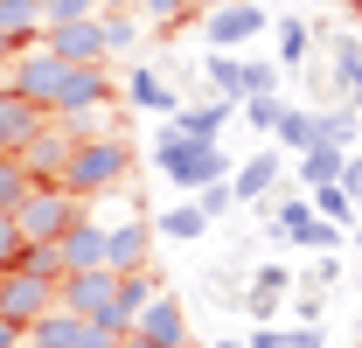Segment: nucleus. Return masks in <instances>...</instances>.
<instances>
[{
	"label": "nucleus",
	"instance_id": "nucleus-1",
	"mask_svg": "<svg viewBox=\"0 0 362 348\" xmlns=\"http://www.w3.org/2000/svg\"><path fill=\"white\" fill-rule=\"evenodd\" d=\"M133 174V146L126 139H98V132H77V153L63 161V188L77 195V202H90V195H105V188H119Z\"/></svg>",
	"mask_w": 362,
	"mask_h": 348
},
{
	"label": "nucleus",
	"instance_id": "nucleus-30",
	"mask_svg": "<svg viewBox=\"0 0 362 348\" xmlns=\"http://www.w3.org/2000/svg\"><path fill=\"white\" fill-rule=\"evenodd\" d=\"M244 112H251V126H258V132H272V126H279V112H286V98H244Z\"/></svg>",
	"mask_w": 362,
	"mask_h": 348
},
{
	"label": "nucleus",
	"instance_id": "nucleus-10",
	"mask_svg": "<svg viewBox=\"0 0 362 348\" xmlns=\"http://www.w3.org/2000/svg\"><path fill=\"white\" fill-rule=\"evenodd\" d=\"M133 335H146L153 348H188V306L175 293H153V300L133 313Z\"/></svg>",
	"mask_w": 362,
	"mask_h": 348
},
{
	"label": "nucleus",
	"instance_id": "nucleus-3",
	"mask_svg": "<svg viewBox=\"0 0 362 348\" xmlns=\"http://www.w3.org/2000/svg\"><path fill=\"white\" fill-rule=\"evenodd\" d=\"M153 161H160V174L175 181V188H209V181H230V161L216 139H188V132H175V119H168V132L153 139Z\"/></svg>",
	"mask_w": 362,
	"mask_h": 348
},
{
	"label": "nucleus",
	"instance_id": "nucleus-38",
	"mask_svg": "<svg viewBox=\"0 0 362 348\" xmlns=\"http://www.w3.org/2000/svg\"><path fill=\"white\" fill-rule=\"evenodd\" d=\"M244 348H286V342H279L272 327H258V335H251V342H244Z\"/></svg>",
	"mask_w": 362,
	"mask_h": 348
},
{
	"label": "nucleus",
	"instance_id": "nucleus-18",
	"mask_svg": "<svg viewBox=\"0 0 362 348\" xmlns=\"http://www.w3.org/2000/svg\"><path fill=\"white\" fill-rule=\"evenodd\" d=\"M272 139H279V146H314V139H320V112L286 105V112H279V126H272Z\"/></svg>",
	"mask_w": 362,
	"mask_h": 348
},
{
	"label": "nucleus",
	"instance_id": "nucleus-33",
	"mask_svg": "<svg viewBox=\"0 0 362 348\" xmlns=\"http://www.w3.org/2000/svg\"><path fill=\"white\" fill-rule=\"evenodd\" d=\"M146 7V21H181L188 14V0H139Z\"/></svg>",
	"mask_w": 362,
	"mask_h": 348
},
{
	"label": "nucleus",
	"instance_id": "nucleus-25",
	"mask_svg": "<svg viewBox=\"0 0 362 348\" xmlns=\"http://www.w3.org/2000/svg\"><path fill=\"white\" fill-rule=\"evenodd\" d=\"M279 293H286V272L265 265V272H258V286H251V320H265L272 306H279Z\"/></svg>",
	"mask_w": 362,
	"mask_h": 348
},
{
	"label": "nucleus",
	"instance_id": "nucleus-19",
	"mask_svg": "<svg viewBox=\"0 0 362 348\" xmlns=\"http://www.w3.org/2000/svg\"><path fill=\"white\" fill-rule=\"evenodd\" d=\"M126 98H133L139 112H181V105H175V91L160 84L153 70H133V84H126Z\"/></svg>",
	"mask_w": 362,
	"mask_h": 348
},
{
	"label": "nucleus",
	"instance_id": "nucleus-11",
	"mask_svg": "<svg viewBox=\"0 0 362 348\" xmlns=\"http://www.w3.org/2000/svg\"><path fill=\"white\" fill-rule=\"evenodd\" d=\"M146 244H153V223L146 216L105 223V265L112 272H146Z\"/></svg>",
	"mask_w": 362,
	"mask_h": 348
},
{
	"label": "nucleus",
	"instance_id": "nucleus-21",
	"mask_svg": "<svg viewBox=\"0 0 362 348\" xmlns=\"http://www.w3.org/2000/svg\"><path fill=\"white\" fill-rule=\"evenodd\" d=\"M307 202H314V216H327V223H349V209H356V195H349L341 181H314Z\"/></svg>",
	"mask_w": 362,
	"mask_h": 348
},
{
	"label": "nucleus",
	"instance_id": "nucleus-5",
	"mask_svg": "<svg viewBox=\"0 0 362 348\" xmlns=\"http://www.w3.org/2000/svg\"><path fill=\"white\" fill-rule=\"evenodd\" d=\"M63 77H70V63L56 56V49H42V42H28V49H14L7 56V91L14 98H28V105H56V91H63Z\"/></svg>",
	"mask_w": 362,
	"mask_h": 348
},
{
	"label": "nucleus",
	"instance_id": "nucleus-12",
	"mask_svg": "<svg viewBox=\"0 0 362 348\" xmlns=\"http://www.w3.org/2000/svg\"><path fill=\"white\" fill-rule=\"evenodd\" d=\"M258 28H265V7H258V0H223L202 35H209V49H237V42H251Z\"/></svg>",
	"mask_w": 362,
	"mask_h": 348
},
{
	"label": "nucleus",
	"instance_id": "nucleus-40",
	"mask_svg": "<svg viewBox=\"0 0 362 348\" xmlns=\"http://www.w3.org/2000/svg\"><path fill=\"white\" fill-rule=\"evenodd\" d=\"M0 91H7V63H0Z\"/></svg>",
	"mask_w": 362,
	"mask_h": 348
},
{
	"label": "nucleus",
	"instance_id": "nucleus-27",
	"mask_svg": "<svg viewBox=\"0 0 362 348\" xmlns=\"http://www.w3.org/2000/svg\"><path fill=\"white\" fill-rule=\"evenodd\" d=\"M244 98H279V63H244Z\"/></svg>",
	"mask_w": 362,
	"mask_h": 348
},
{
	"label": "nucleus",
	"instance_id": "nucleus-26",
	"mask_svg": "<svg viewBox=\"0 0 362 348\" xmlns=\"http://www.w3.org/2000/svg\"><path fill=\"white\" fill-rule=\"evenodd\" d=\"M202 230H209V216H202L195 202H181V209L160 216V237H202Z\"/></svg>",
	"mask_w": 362,
	"mask_h": 348
},
{
	"label": "nucleus",
	"instance_id": "nucleus-39",
	"mask_svg": "<svg viewBox=\"0 0 362 348\" xmlns=\"http://www.w3.org/2000/svg\"><path fill=\"white\" fill-rule=\"evenodd\" d=\"M119 348H153V342H146V335H133V327H126V335H119Z\"/></svg>",
	"mask_w": 362,
	"mask_h": 348
},
{
	"label": "nucleus",
	"instance_id": "nucleus-31",
	"mask_svg": "<svg viewBox=\"0 0 362 348\" xmlns=\"http://www.w3.org/2000/svg\"><path fill=\"white\" fill-rule=\"evenodd\" d=\"M98 21H105V14H98ZM139 35V21H126V14H112V21H105V56H112V49H126Z\"/></svg>",
	"mask_w": 362,
	"mask_h": 348
},
{
	"label": "nucleus",
	"instance_id": "nucleus-42",
	"mask_svg": "<svg viewBox=\"0 0 362 348\" xmlns=\"http://www.w3.org/2000/svg\"><path fill=\"white\" fill-rule=\"evenodd\" d=\"M223 348H244V342H223Z\"/></svg>",
	"mask_w": 362,
	"mask_h": 348
},
{
	"label": "nucleus",
	"instance_id": "nucleus-8",
	"mask_svg": "<svg viewBox=\"0 0 362 348\" xmlns=\"http://www.w3.org/2000/svg\"><path fill=\"white\" fill-rule=\"evenodd\" d=\"M98 105H112V77H105V63H70V77L56 91V105H49V119H84Z\"/></svg>",
	"mask_w": 362,
	"mask_h": 348
},
{
	"label": "nucleus",
	"instance_id": "nucleus-13",
	"mask_svg": "<svg viewBox=\"0 0 362 348\" xmlns=\"http://www.w3.org/2000/svg\"><path fill=\"white\" fill-rule=\"evenodd\" d=\"M56 251H63V272H90V265H105V223L84 209V216L56 237Z\"/></svg>",
	"mask_w": 362,
	"mask_h": 348
},
{
	"label": "nucleus",
	"instance_id": "nucleus-37",
	"mask_svg": "<svg viewBox=\"0 0 362 348\" xmlns=\"http://www.w3.org/2000/svg\"><path fill=\"white\" fill-rule=\"evenodd\" d=\"M341 84L362 91V56H356V49H341Z\"/></svg>",
	"mask_w": 362,
	"mask_h": 348
},
{
	"label": "nucleus",
	"instance_id": "nucleus-20",
	"mask_svg": "<svg viewBox=\"0 0 362 348\" xmlns=\"http://www.w3.org/2000/svg\"><path fill=\"white\" fill-rule=\"evenodd\" d=\"M230 112H237V105H195V112H175V132H188V139H216Z\"/></svg>",
	"mask_w": 362,
	"mask_h": 348
},
{
	"label": "nucleus",
	"instance_id": "nucleus-4",
	"mask_svg": "<svg viewBox=\"0 0 362 348\" xmlns=\"http://www.w3.org/2000/svg\"><path fill=\"white\" fill-rule=\"evenodd\" d=\"M77 216H84V202H77L63 181H35V188L21 195V209H14V230H21V244H56Z\"/></svg>",
	"mask_w": 362,
	"mask_h": 348
},
{
	"label": "nucleus",
	"instance_id": "nucleus-2",
	"mask_svg": "<svg viewBox=\"0 0 362 348\" xmlns=\"http://www.w3.org/2000/svg\"><path fill=\"white\" fill-rule=\"evenodd\" d=\"M56 300L70 306V313H84L90 327H112V335H126V327H133V306L119 300V272H112V265H90V272H63Z\"/></svg>",
	"mask_w": 362,
	"mask_h": 348
},
{
	"label": "nucleus",
	"instance_id": "nucleus-32",
	"mask_svg": "<svg viewBox=\"0 0 362 348\" xmlns=\"http://www.w3.org/2000/svg\"><path fill=\"white\" fill-rule=\"evenodd\" d=\"M349 132H356V112H320V139L349 146Z\"/></svg>",
	"mask_w": 362,
	"mask_h": 348
},
{
	"label": "nucleus",
	"instance_id": "nucleus-14",
	"mask_svg": "<svg viewBox=\"0 0 362 348\" xmlns=\"http://www.w3.org/2000/svg\"><path fill=\"white\" fill-rule=\"evenodd\" d=\"M42 119H49L42 105H28V98L0 91V153H21V146L35 139V126H42Z\"/></svg>",
	"mask_w": 362,
	"mask_h": 348
},
{
	"label": "nucleus",
	"instance_id": "nucleus-6",
	"mask_svg": "<svg viewBox=\"0 0 362 348\" xmlns=\"http://www.w3.org/2000/svg\"><path fill=\"white\" fill-rule=\"evenodd\" d=\"M56 286H63V279H42V272H21V265H0V320H14V327L42 320L49 306H56Z\"/></svg>",
	"mask_w": 362,
	"mask_h": 348
},
{
	"label": "nucleus",
	"instance_id": "nucleus-7",
	"mask_svg": "<svg viewBox=\"0 0 362 348\" xmlns=\"http://www.w3.org/2000/svg\"><path fill=\"white\" fill-rule=\"evenodd\" d=\"M70 153H77V119H42V126H35V139H28L14 161L35 174V181H56Z\"/></svg>",
	"mask_w": 362,
	"mask_h": 348
},
{
	"label": "nucleus",
	"instance_id": "nucleus-29",
	"mask_svg": "<svg viewBox=\"0 0 362 348\" xmlns=\"http://www.w3.org/2000/svg\"><path fill=\"white\" fill-rule=\"evenodd\" d=\"M230 202H237V195H230V181H209V188H195V209H202V216H223Z\"/></svg>",
	"mask_w": 362,
	"mask_h": 348
},
{
	"label": "nucleus",
	"instance_id": "nucleus-23",
	"mask_svg": "<svg viewBox=\"0 0 362 348\" xmlns=\"http://www.w3.org/2000/svg\"><path fill=\"white\" fill-rule=\"evenodd\" d=\"M202 70H209V84L223 91V105H237V98H244V63H237V56H223V49H216Z\"/></svg>",
	"mask_w": 362,
	"mask_h": 348
},
{
	"label": "nucleus",
	"instance_id": "nucleus-36",
	"mask_svg": "<svg viewBox=\"0 0 362 348\" xmlns=\"http://www.w3.org/2000/svg\"><path fill=\"white\" fill-rule=\"evenodd\" d=\"M334 181H341L349 195H362V161H356V153H341V174H334Z\"/></svg>",
	"mask_w": 362,
	"mask_h": 348
},
{
	"label": "nucleus",
	"instance_id": "nucleus-34",
	"mask_svg": "<svg viewBox=\"0 0 362 348\" xmlns=\"http://www.w3.org/2000/svg\"><path fill=\"white\" fill-rule=\"evenodd\" d=\"M14 251H21V230H14L7 209H0V265H14Z\"/></svg>",
	"mask_w": 362,
	"mask_h": 348
},
{
	"label": "nucleus",
	"instance_id": "nucleus-43",
	"mask_svg": "<svg viewBox=\"0 0 362 348\" xmlns=\"http://www.w3.org/2000/svg\"><path fill=\"white\" fill-rule=\"evenodd\" d=\"M188 348H195V342H188Z\"/></svg>",
	"mask_w": 362,
	"mask_h": 348
},
{
	"label": "nucleus",
	"instance_id": "nucleus-9",
	"mask_svg": "<svg viewBox=\"0 0 362 348\" xmlns=\"http://www.w3.org/2000/svg\"><path fill=\"white\" fill-rule=\"evenodd\" d=\"M42 49H56L63 63H105V21L84 14V21H49Z\"/></svg>",
	"mask_w": 362,
	"mask_h": 348
},
{
	"label": "nucleus",
	"instance_id": "nucleus-28",
	"mask_svg": "<svg viewBox=\"0 0 362 348\" xmlns=\"http://www.w3.org/2000/svg\"><path fill=\"white\" fill-rule=\"evenodd\" d=\"M279 63H307V21H279Z\"/></svg>",
	"mask_w": 362,
	"mask_h": 348
},
{
	"label": "nucleus",
	"instance_id": "nucleus-41",
	"mask_svg": "<svg viewBox=\"0 0 362 348\" xmlns=\"http://www.w3.org/2000/svg\"><path fill=\"white\" fill-rule=\"evenodd\" d=\"M7 56H14V49H7V42H0V63H7Z\"/></svg>",
	"mask_w": 362,
	"mask_h": 348
},
{
	"label": "nucleus",
	"instance_id": "nucleus-22",
	"mask_svg": "<svg viewBox=\"0 0 362 348\" xmlns=\"http://www.w3.org/2000/svg\"><path fill=\"white\" fill-rule=\"evenodd\" d=\"M28 188H35V174L21 168L14 153H0V209H7V216L21 209V195H28Z\"/></svg>",
	"mask_w": 362,
	"mask_h": 348
},
{
	"label": "nucleus",
	"instance_id": "nucleus-16",
	"mask_svg": "<svg viewBox=\"0 0 362 348\" xmlns=\"http://www.w3.org/2000/svg\"><path fill=\"white\" fill-rule=\"evenodd\" d=\"M42 28H49L42 0H0V42H7V49L42 42Z\"/></svg>",
	"mask_w": 362,
	"mask_h": 348
},
{
	"label": "nucleus",
	"instance_id": "nucleus-35",
	"mask_svg": "<svg viewBox=\"0 0 362 348\" xmlns=\"http://www.w3.org/2000/svg\"><path fill=\"white\" fill-rule=\"evenodd\" d=\"M279 342H286V348H320V327H314V320H300V327H286Z\"/></svg>",
	"mask_w": 362,
	"mask_h": 348
},
{
	"label": "nucleus",
	"instance_id": "nucleus-15",
	"mask_svg": "<svg viewBox=\"0 0 362 348\" xmlns=\"http://www.w3.org/2000/svg\"><path fill=\"white\" fill-rule=\"evenodd\" d=\"M279 237H293V244H307V251H327V244H334V223L314 216V202H279Z\"/></svg>",
	"mask_w": 362,
	"mask_h": 348
},
{
	"label": "nucleus",
	"instance_id": "nucleus-24",
	"mask_svg": "<svg viewBox=\"0 0 362 348\" xmlns=\"http://www.w3.org/2000/svg\"><path fill=\"white\" fill-rule=\"evenodd\" d=\"M300 153H307V188L341 174V146H334V139H314V146H300Z\"/></svg>",
	"mask_w": 362,
	"mask_h": 348
},
{
	"label": "nucleus",
	"instance_id": "nucleus-17",
	"mask_svg": "<svg viewBox=\"0 0 362 348\" xmlns=\"http://www.w3.org/2000/svg\"><path fill=\"white\" fill-rule=\"evenodd\" d=\"M272 181H279V146H265V153H251L244 168L230 174V195H237V202H258V195H265Z\"/></svg>",
	"mask_w": 362,
	"mask_h": 348
}]
</instances>
